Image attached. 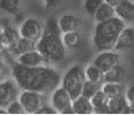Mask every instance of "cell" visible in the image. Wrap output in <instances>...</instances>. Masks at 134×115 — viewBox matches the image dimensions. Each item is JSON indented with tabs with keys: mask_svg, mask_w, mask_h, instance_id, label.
Returning <instances> with one entry per match:
<instances>
[{
	"mask_svg": "<svg viewBox=\"0 0 134 115\" xmlns=\"http://www.w3.org/2000/svg\"><path fill=\"white\" fill-rule=\"evenodd\" d=\"M46 95L40 92L20 90L18 100L23 105L26 114H36L37 110L46 102Z\"/></svg>",
	"mask_w": 134,
	"mask_h": 115,
	"instance_id": "8992f818",
	"label": "cell"
},
{
	"mask_svg": "<svg viewBox=\"0 0 134 115\" xmlns=\"http://www.w3.org/2000/svg\"><path fill=\"white\" fill-rule=\"evenodd\" d=\"M65 1L66 0H45V6L48 10H52L62 6Z\"/></svg>",
	"mask_w": 134,
	"mask_h": 115,
	"instance_id": "83f0119b",
	"label": "cell"
},
{
	"mask_svg": "<svg viewBox=\"0 0 134 115\" xmlns=\"http://www.w3.org/2000/svg\"><path fill=\"white\" fill-rule=\"evenodd\" d=\"M134 46V28L126 26L119 33L117 41L113 47V50L116 52H125Z\"/></svg>",
	"mask_w": 134,
	"mask_h": 115,
	"instance_id": "8fae6325",
	"label": "cell"
},
{
	"mask_svg": "<svg viewBox=\"0 0 134 115\" xmlns=\"http://www.w3.org/2000/svg\"><path fill=\"white\" fill-rule=\"evenodd\" d=\"M101 85H102V84L95 83V82H92V81L86 80L85 83H84V85H83V89H82V95L91 99V98H92L99 90H101Z\"/></svg>",
	"mask_w": 134,
	"mask_h": 115,
	"instance_id": "d4e9b609",
	"label": "cell"
},
{
	"mask_svg": "<svg viewBox=\"0 0 134 115\" xmlns=\"http://www.w3.org/2000/svg\"><path fill=\"white\" fill-rule=\"evenodd\" d=\"M36 49L46 58L49 64L61 63L67 58V49L63 43L58 19L50 16L44 24L43 33L36 43Z\"/></svg>",
	"mask_w": 134,
	"mask_h": 115,
	"instance_id": "7a4b0ae2",
	"label": "cell"
},
{
	"mask_svg": "<svg viewBox=\"0 0 134 115\" xmlns=\"http://www.w3.org/2000/svg\"><path fill=\"white\" fill-rule=\"evenodd\" d=\"M125 96H126L128 101H133L134 100V82L126 89Z\"/></svg>",
	"mask_w": 134,
	"mask_h": 115,
	"instance_id": "f546056e",
	"label": "cell"
},
{
	"mask_svg": "<svg viewBox=\"0 0 134 115\" xmlns=\"http://www.w3.org/2000/svg\"><path fill=\"white\" fill-rule=\"evenodd\" d=\"M20 0H0V10L11 15H16L19 11Z\"/></svg>",
	"mask_w": 134,
	"mask_h": 115,
	"instance_id": "603a6c76",
	"label": "cell"
},
{
	"mask_svg": "<svg viewBox=\"0 0 134 115\" xmlns=\"http://www.w3.org/2000/svg\"><path fill=\"white\" fill-rule=\"evenodd\" d=\"M103 1L105 2V3H109L110 6H112V7H114V8H116L117 6H118L122 0H103Z\"/></svg>",
	"mask_w": 134,
	"mask_h": 115,
	"instance_id": "4dcf8cb0",
	"label": "cell"
},
{
	"mask_svg": "<svg viewBox=\"0 0 134 115\" xmlns=\"http://www.w3.org/2000/svg\"><path fill=\"white\" fill-rule=\"evenodd\" d=\"M10 70H11V68L7 65V63L4 61H2V59L0 60V80L4 79L8 76Z\"/></svg>",
	"mask_w": 134,
	"mask_h": 115,
	"instance_id": "f1b7e54d",
	"label": "cell"
},
{
	"mask_svg": "<svg viewBox=\"0 0 134 115\" xmlns=\"http://www.w3.org/2000/svg\"><path fill=\"white\" fill-rule=\"evenodd\" d=\"M125 27L126 23L117 15L109 20L97 23L92 37L95 49L98 52L103 50H112L117 37Z\"/></svg>",
	"mask_w": 134,
	"mask_h": 115,
	"instance_id": "3957f363",
	"label": "cell"
},
{
	"mask_svg": "<svg viewBox=\"0 0 134 115\" xmlns=\"http://www.w3.org/2000/svg\"><path fill=\"white\" fill-rule=\"evenodd\" d=\"M114 16H116L115 8L110 6L109 3L103 2L96 11V13L94 15V19L96 20V23H102V21L111 19Z\"/></svg>",
	"mask_w": 134,
	"mask_h": 115,
	"instance_id": "ffe728a7",
	"label": "cell"
},
{
	"mask_svg": "<svg viewBox=\"0 0 134 115\" xmlns=\"http://www.w3.org/2000/svg\"><path fill=\"white\" fill-rule=\"evenodd\" d=\"M50 105L54 108L57 113L74 114L72 98L62 85L58 86L50 93Z\"/></svg>",
	"mask_w": 134,
	"mask_h": 115,
	"instance_id": "5b68a950",
	"label": "cell"
},
{
	"mask_svg": "<svg viewBox=\"0 0 134 115\" xmlns=\"http://www.w3.org/2000/svg\"><path fill=\"white\" fill-rule=\"evenodd\" d=\"M58 25L63 34L66 33V32L77 30L79 28L80 20L74 14H64L58 19Z\"/></svg>",
	"mask_w": 134,
	"mask_h": 115,
	"instance_id": "9a60e30c",
	"label": "cell"
},
{
	"mask_svg": "<svg viewBox=\"0 0 134 115\" xmlns=\"http://www.w3.org/2000/svg\"><path fill=\"white\" fill-rule=\"evenodd\" d=\"M126 77V69L121 63H118L111 69L104 73V82H113V83H121Z\"/></svg>",
	"mask_w": 134,
	"mask_h": 115,
	"instance_id": "ac0fdd59",
	"label": "cell"
},
{
	"mask_svg": "<svg viewBox=\"0 0 134 115\" xmlns=\"http://www.w3.org/2000/svg\"><path fill=\"white\" fill-rule=\"evenodd\" d=\"M20 89L13 78L0 80V107L7 108L13 100L17 99Z\"/></svg>",
	"mask_w": 134,
	"mask_h": 115,
	"instance_id": "52a82bcc",
	"label": "cell"
},
{
	"mask_svg": "<svg viewBox=\"0 0 134 115\" xmlns=\"http://www.w3.org/2000/svg\"><path fill=\"white\" fill-rule=\"evenodd\" d=\"M86 81L84 68L81 65L75 64L67 69L62 76L61 85L68 92L72 99L82 95V89Z\"/></svg>",
	"mask_w": 134,
	"mask_h": 115,
	"instance_id": "277c9868",
	"label": "cell"
},
{
	"mask_svg": "<svg viewBox=\"0 0 134 115\" xmlns=\"http://www.w3.org/2000/svg\"><path fill=\"white\" fill-rule=\"evenodd\" d=\"M0 114H8V110H7V108L0 107Z\"/></svg>",
	"mask_w": 134,
	"mask_h": 115,
	"instance_id": "d6a6232c",
	"label": "cell"
},
{
	"mask_svg": "<svg viewBox=\"0 0 134 115\" xmlns=\"http://www.w3.org/2000/svg\"><path fill=\"white\" fill-rule=\"evenodd\" d=\"M109 111H110V114H129L128 100L125 94L110 98Z\"/></svg>",
	"mask_w": 134,
	"mask_h": 115,
	"instance_id": "5bb4252c",
	"label": "cell"
},
{
	"mask_svg": "<svg viewBox=\"0 0 134 115\" xmlns=\"http://www.w3.org/2000/svg\"><path fill=\"white\" fill-rule=\"evenodd\" d=\"M1 53H2V51H1V50H0V60H1V59H2V56H1Z\"/></svg>",
	"mask_w": 134,
	"mask_h": 115,
	"instance_id": "836d02e7",
	"label": "cell"
},
{
	"mask_svg": "<svg viewBox=\"0 0 134 115\" xmlns=\"http://www.w3.org/2000/svg\"><path fill=\"white\" fill-rule=\"evenodd\" d=\"M63 43L67 50H77L81 47L82 44V36L78 30L69 31L62 34Z\"/></svg>",
	"mask_w": 134,
	"mask_h": 115,
	"instance_id": "e0dca14e",
	"label": "cell"
},
{
	"mask_svg": "<svg viewBox=\"0 0 134 115\" xmlns=\"http://www.w3.org/2000/svg\"><path fill=\"white\" fill-rule=\"evenodd\" d=\"M109 100H110V98L101 90H99L91 98V101H92V105H93V109H94V113L110 114V111H109Z\"/></svg>",
	"mask_w": 134,
	"mask_h": 115,
	"instance_id": "4fadbf2b",
	"label": "cell"
},
{
	"mask_svg": "<svg viewBox=\"0 0 134 115\" xmlns=\"http://www.w3.org/2000/svg\"><path fill=\"white\" fill-rule=\"evenodd\" d=\"M11 76L20 90H30L50 94L61 85L62 75L50 65L27 67L14 62L11 66Z\"/></svg>",
	"mask_w": 134,
	"mask_h": 115,
	"instance_id": "6da1fadb",
	"label": "cell"
},
{
	"mask_svg": "<svg viewBox=\"0 0 134 115\" xmlns=\"http://www.w3.org/2000/svg\"><path fill=\"white\" fill-rule=\"evenodd\" d=\"M115 12L125 23H134V2L132 0H122L115 8Z\"/></svg>",
	"mask_w": 134,
	"mask_h": 115,
	"instance_id": "7c38bea8",
	"label": "cell"
},
{
	"mask_svg": "<svg viewBox=\"0 0 134 115\" xmlns=\"http://www.w3.org/2000/svg\"><path fill=\"white\" fill-rule=\"evenodd\" d=\"M132 1H133V2H134V0H132Z\"/></svg>",
	"mask_w": 134,
	"mask_h": 115,
	"instance_id": "d590c367",
	"label": "cell"
},
{
	"mask_svg": "<svg viewBox=\"0 0 134 115\" xmlns=\"http://www.w3.org/2000/svg\"><path fill=\"white\" fill-rule=\"evenodd\" d=\"M72 111L74 114H93L94 109L91 99L83 95L72 99Z\"/></svg>",
	"mask_w": 134,
	"mask_h": 115,
	"instance_id": "2e32d148",
	"label": "cell"
},
{
	"mask_svg": "<svg viewBox=\"0 0 134 115\" xmlns=\"http://www.w3.org/2000/svg\"><path fill=\"white\" fill-rule=\"evenodd\" d=\"M128 109H129V114H134V100L128 101Z\"/></svg>",
	"mask_w": 134,
	"mask_h": 115,
	"instance_id": "1f68e13d",
	"label": "cell"
},
{
	"mask_svg": "<svg viewBox=\"0 0 134 115\" xmlns=\"http://www.w3.org/2000/svg\"><path fill=\"white\" fill-rule=\"evenodd\" d=\"M36 43L37 42H35V41H32V40L19 36V39L14 44L11 51L17 57L18 54H21V53H25V52H28V51L36 49Z\"/></svg>",
	"mask_w": 134,
	"mask_h": 115,
	"instance_id": "d6986e66",
	"label": "cell"
},
{
	"mask_svg": "<svg viewBox=\"0 0 134 115\" xmlns=\"http://www.w3.org/2000/svg\"><path fill=\"white\" fill-rule=\"evenodd\" d=\"M1 32H2V30H1V29H0V34H1Z\"/></svg>",
	"mask_w": 134,
	"mask_h": 115,
	"instance_id": "e575fe53",
	"label": "cell"
},
{
	"mask_svg": "<svg viewBox=\"0 0 134 115\" xmlns=\"http://www.w3.org/2000/svg\"><path fill=\"white\" fill-rule=\"evenodd\" d=\"M36 114H57V111L54 110V108L49 105L47 102H45L36 112Z\"/></svg>",
	"mask_w": 134,
	"mask_h": 115,
	"instance_id": "4316f807",
	"label": "cell"
},
{
	"mask_svg": "<svg viewBox=\"0 0 134 115\" xmlns=\"http://www.w3.org/2000/svg\"><path fill=\"white\" fill-rule=\"evenodd\" d=\"M7 110H8V114H16V115H19V114H26V111L23 107V105L20 103V101L17 99L13 100L8 107H7Z\"/></svg>",
	"mask_w": 134,
	"mask_h": 115,
	"instance_id": "484cf974",
	"label": "cell"
},
{
	"mask_svg": "<svg viewBox=\"0 0 134 115\" xmlns=\"http://www.w3.org/2000/svg\"><path fill=\"white\" fill-rule=\"evenodd\" d=\"M84 73H85V78L88 81L99 83V84H102L104 82V73L93 63L87 65L84 68Z\"/></svg>",
	"mask_w": 134,
	"mask_h": 115,
	"instance_id": "44dd1931",
	"label": "cell"
},
{
	"mask_svg": "<svg viewBox=\"0 0 134 115\" xmlns=\"http://www.w3.org/2000/svg\"><path fill=\"white\" fill-rule=\"evenodd\" d=\"M103 2V0H84L83 1V10L90 17H94L96 11Z\"/></svg>",
	"mask_w": 134,
	"mask_h": 115,
	"instance_id": "cb8c5ba5",
	"label": "cell"
},
{
	"mask_svg": "<svg viewBox=\"0 0 134 115\" xmlns=\"http://www.w3.org/2000/svg\"><path fill=\"white\" fill-rule=\"evenodd\" d=\"M121 57L119 52L112 50H103V51H99L98 54L94 58L93 64H95L97 67H99L103 73L108 72L111 69L113 66L120 63Z\"/></svg>",
	"mask_w": 134,
	"mask_h": 115,
	"instance_id": "9c48e42d",
	"label": "cell"
},
{
	"mask_svg": "<svg viewBox=\"0 0 134 115\" xmlns=\"http://www.w3.org/2000/svg\"><path fill=\"white\" fill-rule=\"evenodd\" d=\"M101 91L109 97L113 98L115 96L125 94V87L121 83H113V82H103L101 85Z\"/></svg>",
	"mask_w": 134,
	"mask_h": 115,
	"instance_id": "7402d4cb",
	"label": "cell"
},
{
	"mask_svg": "<svg viewBox=\"0 0 134 115\" xmlns=\"http://www.w3.org/2000/svg\"><path fill=\"white\" fill-rule=\"evenodd\" d=\"M43 29L44 25H42V23L38 19L34 17H29L21 23L18 32L20 36L37 42L42 36Z\"/></svg>",
	"mask_w": 134,
	"mask_h": 115,
	"instance_id": "ba28073f",
	"label": "cell"
},
{
	"mask_svg": "<svg viewBox=\"0 0 134 115\" xmlns=\"http://www.w3.org/2000/svg\"><path fill=\"white\" fill-rule=\"evenodd\" d=\"M16 62L18 64L23 65V66L27 67H36V66H43V65H50L46 58L37 50H31L21 54H18L16 57Z\"/></svg>",
	"mask_w": 134,
	"mask_h": 115,
	"instance_id": "30bf717a",
	"label": "cell"
}]
</instances>
